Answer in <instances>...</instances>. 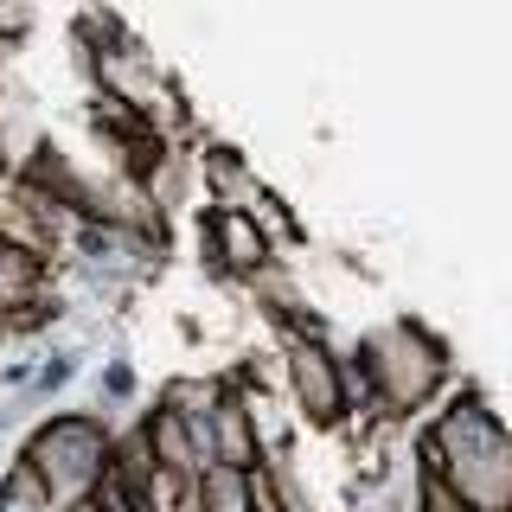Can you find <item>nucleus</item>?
Wrapping results in <instances>:
<instances>
[{"instance_id": "14", "label": "nucleus", "mask_w": 512, "mask_h": 512, "mask_svg": "<svg viewBox=\"0 0 512 512\" xmlns=\"http://www.w3.org/2000/svg\"><path fill=\"white\" fill-rule=\"evenodd\" d=\"M141 397V378H135V365L122 359V352H109L103 359V372H96V410H122V404H135Z\"/></svg>"}, {"instance_id": "16", "label": "nucleus", "mask_w": 512, "mask_h": 512, "mask_svg": "<svg viewBox=\"0 0 512 512\" xmlns=\"http://www.w3.org/2000/svg\"><path fill=\"white\" fill-rule=\"evenodd\" d=\"M416 512H474V506H461L448 487H436V480H416Z\"/></svg>"}, {"instance_id": "2", "label": "nucleus", "mask_w": 512, "mask_h": 512, "mask_svg": "<svg viewBox=\"0 0 512 512\" xmlns=\"http://www.w3.org/2000/svg\"><path fill=\"white\" fill-rule=\"evenodd\" d=\"M346 365L359 372V416H352V429L359 423H404V416L429 410L455 384V352L416 314H391L372 333H359Z\"/></svg>"}, {"instance_id": "18", "label": "nucleus", "mask_w": 512, "mask_h": 512, "mask_svg": "<svg viewBox=\"0 0 512 512\" xmlns=\"http://www.w3.org/2000/svg\"><path fill=\"white\" fill-rule=\"evenodd\" d=\"M64 512H96V506H90V500H77V506H64Z\"/></svg>"}, {"instance_id": "7", "label": "nucleus", "mask_w": 512, "mask_h": 512, "mask_svg": "<svg viewBox=\"0 0 512 512\" xmlns=\"http://www.w3.org/2000/svg\"><path fill=\"white\" fill-rule=\"evenodd\" d=\"M186 160H192V173L205 180V205H224V212H256V199H263V180H256V167H250L244 148L199 135V148H192Z\"/></svg>"}, {"instance_id": "1", "label": "nucleus", "mask_w": 512, "mask_h": 512, "mask_svg": "<svg viewBox=\"0 0 512 512\" xmlns=\"http://www.w3.org/2000/svg\"><path fill=\"white\" fill-rule=\"evenodd\" d=\"M416 480H436L474 512H512V436L487 384L461 378L442 391V410L410 436Z\"/></svg>"}, {"instance_id": "17", "label": "nucleus", "mask_w": 512, "mask_h": 512, "mask_svg": "<svg viewBox=\"0 0 512 512\" xmlns=\"http://www.w3.org/2000/svg\"><path fill=\"white\" fill-rule=\"evenodd\" d=\"M32 372H39V359H7V365H0V391L26 397V384H32Z\"/></svg>"}, {"instance_id": "12", "label": "nucleus", "mask_w": 512, "mask_h": 512, "mask_svg": "<svg viewBox=\"0 0 512 512\" xmlns=\"http://www.w3.org/2000/svg\"><path fill=\"white\" fill-rule=\"evenodd\" d=\"M0 512H58V500L39 487V474L26 461H7L0 468Z\"/></svg>"}, {"instance_id": "4", "label": "nucleus", "mask_w": 512, "mask_h": 512, "mask_svg": "<svg viewBox=\"0 0 512 512\" xmlns=\"http://www.w3.org/2000/svg\"><path fill=\"white\" fill-rule=\"evenodd\" d=\"M71 256L77 269L96 282V295L109 301H128V288L160 276V244L148 231H128V224H109V218H77L71 224Z\"/></svg>"}, {"instance_id": "13", "label": "nucleus", "mask_w": 512, "mask_h": 512, "mask_svg": "<svg viewBox=\"0 0 512 512\" xmlns=\"http://www.w3.org/2000/svg\"><path fill=\"white\" fill-rule=\"evenodd\" d=\"M77 372H84V352H77V346L45 352L39 372H32V384H26V397H32V404H52L58 391H71V378H77Z\"/></svg>"}, {"instance_id": "15", "label": "nucleus", "mask_w": 512, "mask_h": 512, "mask_svg": "<svg viewBox=\"0 0 512 512\" xmlns=\"http://www.w3.org/2000/svg\"><path fill=\"white\" fill-rule=\"evenodd\" d=\"M32 26H39V13H32V7H20V0H0V45H13V52H20V45L32 39Z\"/></svg>"}, {"instance_id": "11", "label": "nucleus", "mask_w": 512, "mask_h": 512, "mask_svg": "<svg viewBox=\"0 0 512 512\" xmlns=\"http://www.w3.org/2000/svg\"><path fill=\"white\" fill-rule=\"evenodd\" d=\"M180 512H250V474H237V468H199L192 474V487H186V506Z\"/></svg>"}, {"instance_id": "8", "label": "nucleus", "mask_w": 512, "mask_h": 512, "mask_svg": "<svg viewBox=\"0 0 512 512\" xmlns=\"http://www.w3.org/2000/svg\"><path fill=\"white\" fill-rule=\"evenodd\" d=\"M212 461L218 468H237V474H250L256 461H263V442H256V423H250L244 397L224 378H218V397H212Z\"/></svg>"}, {"instance_id": "6", "label": "nucleus", "mask_w": 512, "mask_h": 512, "mask_svg": "<svg viewBox=\"0 0 512 512\" xmlns=\"http://www.w3.org/2000/svg\"><path fill=\"white\" fill-rule=\"evenodd\" d=\"M199 224L212 231V250H218L224 282H256V276H269V269H276V244H269V231L250 212L199 205Z\"/></svg>"}, {"instance_id": "9", "label": "nucleus", "mask_w": 512, "mask_h": 512, "mask_svg": "<svg viewBox=\"0 0 512 512\" xmlns=\"http://www.w3.org/2000/svg\"><path fill=\"white\" fill-rule=\"evenodd\" d=\"M141 442H148V455H154V468H160V480H167L173 493H186L192 487V474H199V461H192V442H186V429H180V416L173 410H141Z\"/></svg>"}, {"instance_id": "3", "label": "nucleus", "mask_w": 512, "mask_h": 512, "mask_svg": "<svg viewBox=\"0 0 512 512\" xmlns=\"http://www.w3.org/2000/svg\"><path fill=\"white\" fill-rule=\"evenodd\" d=\"M109 442H116V429H109L103 410H52L26 429L20 461L39 474V487L52 493L58 512H64V506L90 500L96 480L109 474Z\"/></svg>"}, {"instance_id": "5", "label": "nucleus", "mask_w": 512, "mask_h": 512, "mask_svg": "<svg viewBox=\"0 0 512 512\" xmlns=\"http://www.w3.org/2000/svg\"><path fill=\"white\" fill-rule=\"evenodd\" d=\"M282 384L301 429H346V352L333 340H282Z\"/></svg>"}, {"instance_id": "10", "label": "nucleus", "mask_w": 512, "mask_h": 512, "mask_svg": "<svg viewBox=\"0 0 512 512\" xmlns=\"http://www.w3.org/2000/svg\"><path fill=\"white\" fill-rule=\"evenodd\" d=\"M45 282H52V263L0 244V333H7V320L20 314L32 295H45Z\"/></svg>"}]
</instances>
